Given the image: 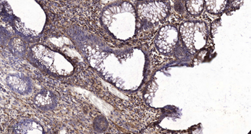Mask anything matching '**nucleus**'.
I'll use <instances>...</instances> for the list:
<instances>
[{"mask_svg": "<svg viewBox=\"0 0 251 134\" xmlns=\"http://www.w3.org/2000/svg\"><path fill=\"white\" fill-rule=\"evenodd\" d=\"M6 83L11 90L21 95H29L33 88L30 78L20 74L9 75Z\"/></svg>", "mask_w": 251, "mask_h": 134, "instance_id": "f257e3e1", "label": "nucleus"}, {"mask_svg": "<svg viewBox=\"0 0 251 134\" xmlns=\"http://www.w3.org/2000/svg\"><path fill=\"white\" fill-rule=\"evenodd\" d=\"M33 102L36 108L44 112L54 110L57 104L55 95L47 89L40 90L34 97Z\"/></svg>", "mask_w": 251, "mask_h": 134, "instance_id": "f03ea898", "label": "nucleus"}, {"mask_svg": "<svg viewBox=\"0 0 251 134\" xmlns=\"http://www.w3.org/2000/svg\"><path fill=\"white\" fill-rule=\"evenodd\" d=\"M16 134H44L42 125L36 120L31 119H25L20 120L15 125Z\"/></svg>", "mask_w": 251, "mask_h": 134, "instance_id": "7ed1b4c3", "label": "nucleus"}, {"mask_svg": "<svg viewBox=\"0 0 251 134\" xmlns=\"http://www.w3.org/2000/svg\"><path fill=\"white\" fill-rule=\"evenodd\" d=\"M95 129L98 131H102L106 129V120L104 117H100L95 120Z\"/></svg>", "mask_w": 251, "mask_h": 134, "instance_id": "20e7f679", "label": "nucleus"}]
</instances>
